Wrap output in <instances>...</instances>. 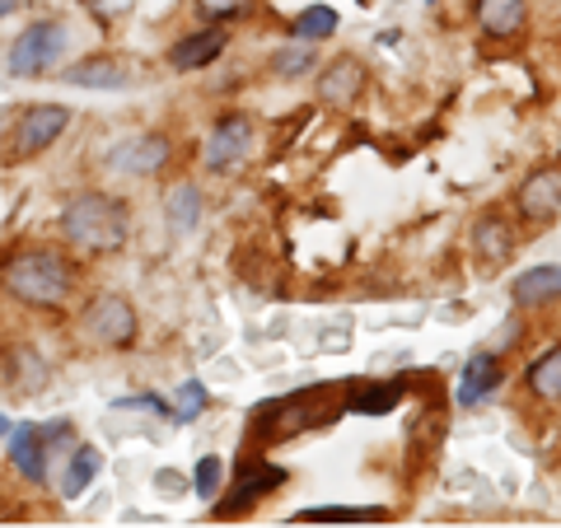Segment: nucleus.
<instances>
[{"label":"nucleus","instance_id":"obj_1","mask_svg":"<svg viewBox=\"0 0 561 528\" xmlns=\"http://www.w3.org/2000/svg\"><path fill=\"white\" fill-rule=\"evenodd\" d=\"M127 206L103 197V192H84L61 210V234L66 243L76 249H90V253H113L127 243Z\"/></svg>","mask_w":561,"mask_h":528},{"label":"nucleus","instance_id":"obj_2","mask_svg":"<svg viewBox=\"0 0 561 528\" xmlns=\"http://www.w3.org/2000/svg\"><path fill=\"white\" fill-rule=\"evenodd\" d=\"M70 262L47 253V249H28V253H14L5 262V290L14 299H24L33 309H57L66 305L70 295Z\"/></svg>","mask_w":561,"mask_h":528},{"label":"nucleus","instance_id":"obj_3","mask_svg":"<svg viewBox=\"0 0 561 528\" xmlns=\"http://www.w3.org/2000/svg\"><path fill=\"white\" fill-rule=\"evenodd\" d=\"M61 51H66V28L57 20L28 24L20 38H14V47H10V76L38 80V76H47V70L61 61Z\"/></svg>","mask_w":561,"mask_h":528},{"label":"nucleus","instance_id":"obj_4","mask_svg":"<svg viewBox=\"0 0 561 528\" xmlns=\"http://www.w3.org/2000/svg\"><path fill=\"white\" fill-rule=\"evenodd\" d=\"M70 127V108L66 103H33V108L20 117V127H14V154H43L51 140Z\"/></svg>","mask_w":561,"mask_h":528},{"label":"nucleus","instance_id":"obj_5","mask_svg":"<svg viewBox=\"0 0 561 528\" xmlns=\"http://www.w3.org/2000/svg\"><path fill=\"white\" fill-rule=\"evenodd\" d=\"M249 146H253L249 117H243V113H230V117H220L216 127H210L206 150H202V164H206L210 173H225V169H234L243 154H249Z\"/></svg>","mask_w":561,"mask_h":528},{"label":"nucleus","instance_id":"obj_6","mask_svg":"<svg viewBox=\"0 0 561 528\" xmlns=\"http://www.w3.org/2000/svg\"><path fill=\"white\" fill-rule=\"evenodd\" d=\"M234 486H239L234 496L216 501V515H239V509H253L262 496H272L276 486H286V468H276V463H267V459H243Z\"/></svg>","mask_w":561,"mask_h":528},{"label":"nucleus","instance_id":"obj_7","mask_svg":"<svg viewBox=\"0 0 561 528\" xmlns=\"http://www.w3.org/2000/svg\"><path fill=\"white\" fill-rule=\"evenodd\" d=\"M84 328H90V337L103 346H131L136 342V313H131L127 299H117V295H103L90 309Z\"/></svg>","mask_w":561,"mask_h":528},{"label":"nucleus","instance_id":"obj_8","mask_svg":"<svg viewBox=\"0 0 561 528\" xmlns=\"http://www.w3.org/2000/svg\"><path fill=\"white\" fill-rule=\"evenodd\" d=\"M519 216L534 225H548L561 216V173L557 169H538L534 179L519 187Z\"/></svg>","mask_w":561,"mask_h":528},{"label":"nucleus","instance_id":"obj_9","mask_svg":"<svg viewBox=\"0 0 561 528\" xmlns=\"http://www.w3.org/2000/svg\"><path fill=\"white\" fill-rule=\"evenodd\" d=\"M169 154H173L169 136H136V140H122V146H113L108 164L117 173H154L169 160Z\"/></svg>","mask_w":561,"mask_h":528},{"label":"nucleus","instance_id":"obj_10","mask_svg":"<svg viewBox=\"0 0 561 528\" xmlns=\"http://www.w3.org/2000/svg\"><path fill=\"white\" fill-rule=\"evenodd\" d=\"M505 369H501V356H491V351H478V356H468L463 365V379H459V408H478L482 398H491L501 389Z\"/></svg>","mask_w":561,"mask_h":528},{"label":"nucleus","instance_id":"obj_11","mask_svg":"<svg viewBox=\"0 0 561 528\" xmlns=\"http://www.w3.org/2000/svg\"><path fill=\"white\" fill-rule=\"evenodd\" d=\"M5 439H10L14 468H20L28 482H47V439H43V426L24 421V426H14Z\"/></svg>","mask_w":561,"mask_h":528},{"label":"nucleus","instance_id":"obj_12","mask_svg":"<svg viewBox=\"0 0 561 528\" xmlns=\"http://www.w3.org/2000/svg\"><path fill=\"white\" fill-rule=\"evenodd\" d=\"M511 299L524 309H538V305H557L561 299V267H552V262H542V267H529L515 276L511 286Z\"/></svg>","mask_w":561,"mask_h":528},{"label":"nucleus","instance_id":"obj_13","mask_svg":"<svg viewBox=\"0 0 561 528\" xmlns=\"http://www.w3.org/2000/svg\"><path fill=\"white\" fill-rule=\"evenodd\" d=\"M225 51V33L220 28H197V33H187V38H179L169 47V66L173 70H202L210 66Z\"/></svg>","mask_w":561,"mask_h":528},{"label":"nucleus","instance_id":"obj_14","mask_svg":"<svg viewBox=\"0 0 561 528\" xmlns=\"http://www.w3.org/2000/svg\"><path fill=\"white\" fill-rule=\"evenodd\" d=\"M472 249H478V257L486 262V267H501V262L515 253L511 220H501V216H482V220H478V230H472Z\"/></svg>","mask_w":561,"mask_h":528},{"label":"nucleus","instance_id":"obj_15","mask_svg":"<svg viewBox=\"0 0 561 528\" xmlns=\"http://www.w3.org/2000/svg\"><path fill=\"white\" fill-rule=\"evenodd\" d=\"M524 0H478V24L491 33V38H515L524 28Z\"/></svg>","mask_w":561,"mask_h":528},{"label":"nucleus","instance_id":"obj_16","mask_svg":"<svg viewBox=\"0 0 561 528\" xmlns=\"http://www.w3.org/2000/svg\"><path fill=\"white\" fill-rule=\"evenodd\" d=\"M360 76H365V70L351 61V57L332 61L328 76H319V99H323V103H351V99L360 94V84H365Z\"/></svg>","mask_w":561,"mask_h":528},{"label":"nucleus","instance_id":"obj_17","mask_svg":"<svg viewBox=\"0 0 561 528\" xmlns=\"http://www.w3.org/2000/svg\"><path fill=\"white\" fill-rule=\"evenodd\" d=\"M66 84H80V90H127V70H122L117 61H80V66H70Z\"/></svg>","mask_w":561,"mask_h":528},{"label":"nucleus","instance_id":"obj_18","mask_svg":"<svg viewBox=\"0 0 561 528\" xmlns=\"http://www.w3.org/2000/svg\"><path fill=\"white\" fill-rule=\"evenodd\" d=\"M164 216H169V225L179 234H192L202 225V187H192V183H179L164 197Z\"/></svg>","mask_w":561,"mask_h":528},{"label":"nucleus","instance_id":"obj_19","mask_svg":"<svg viewBox=\"0 0 561 528\" xmlns=\"http://www.w3.org/2000/svg\"><path fill=\"white\" fill-rule=\"evenodd\" d=\"M389 509L383 505H313V509H300V524H379Z\"/></svg>","mask_w":561,"mask_h":528},{"label":"nucleus","instance_id":"obj_20","mask_svg":"<svg viewBox=\"0 0 561 528\" xmlns=\"http://www.w3.org/2000/svg\"><path fill=\"white\" fill-rule=\"evenodd\" d=\"M529 393L542 398V402H561V346L542 351V356L529 365Z\"/></svg>","mask_w":561,"mask_h":528},{"label":"nucleus","instance_id":"obj_21","mask_svg":"<svg viewBox=\"0 0 561 528\" xmlns=\"http://www.w3.org/2000/svg\"><path fill=\"white\" fill-rule=\"evenodd\" d=\"M99 468H103V454L80 445L76 459H70V468H66V478H61V496H66V501H80L84 491H90V482L99 478Z\"/></svg>","mask_w":561,"mask_h":528},{"label":"nucleus","instance_id":"obj_22","mask_svg":"<svg viewBox=\"0 0 561 528\" xmlns=\"http://www.w3.org/2000/svg\"><path fill=\"white\" fill-rule=\"evenodd\" d=\"M398 402H402V379H393V383H370V389H360L356 398L346 402V412H356V416H389Z\"/></svg>","mask_w":561,"mask_h":528},{"label":"nucleus","instance_id":"obj_23","mask_svg":"<svg viewBox=\"0 0 561 528\" xmlns=\"http://www.w3.org/2000/svg\"><path fill=\"white\" fill-rule=\"evenodd\" d=\"M332 33H337V10H328V5H309L290 24L295 43H319V38H332Z\"/></svg>","mask_w":561,"mask_h":528},{"label":"nucleus","instance_id":"obj_24","mask_svg":"<svg viewBox=\"0 0 561 528\" xmlns=\"http://www.w3.org/2000/svg\"><path fill=\"white\" fill-rule=\"evenodd\" d=\"M313 66H319V57H313V43L280 47V51H276V61H272V70H276L280 80H300V76H309Z\"/></svg>","mask_w":561,"mask_h":528},{"label":"nucleus","instance_id":"obj_25","mask_svg":"<svg viewBox=\"0 0 561 528\" xmlns=\"http://www.w3.org/2000/svg\"><path fill=\"white\" fill-rule=\"evenodd\" d=\"M206 412V383L202 379H187L179 389V408H173V421L179 426H187V421H197Z\"/></svg>","mask_w":561,"mask_h":528},{"label":"nucleus","instance_id":"obj_26","mask_svg":"<svg viewBox=\"0 0 561 528\" xmlns=\"http://www.w3.org/2000/svg\"><path fill=\"white\" fill-rule=\"evenodd\" d=\"M220 478H225V463L216 459V454H206V459L197 463V478H192V491H197L202 501H220Z\"/></svg>","mask_w":561,"mask_h":528},{"label":"nucleus","instance_id":"obj_27","mask_svg":"<svg viewBox=\"0 0 561 528\" xmlns=\"http://www.w3.org/2000/svg\"><path fill=\"white\" fill-rule=\"evenodd\" d=\"M202 10L210 20H234V14L249 10V0H202Z\"/></svg>","mask_w":561,"mask_h":528},{"label":"nucleus","instance_id":"obj_28","mask_svg":"<svg viewBox=\"0 0 561 528\" xmlns=\"http://www.w3.org/2000/svg\"><path fill=\"white\" fill-rule=\"evenodd\" d=\"M154 486H160L164 496H179V491H183V478H179V472H160V478H154Z\"/></svg>","mask_w":561,"mask_h":528},{"label":"nucleus","instance_id":"obj_29","mask_svg":"<svg viewBox=\"0 0 561 528\" xmlns=\"http://www.w3.org/2000/svg\"><path fill=\"white\" fill-rule=\"evenodd\" d=\"M14 10V0H0V20H5V14Z\"/></svg>","mask_w":561,"mask_h":528},{"label":"nucleus","instance_id":"obj_30","mask_svg":"<svg viewBox=\"0 0 561 528\" xmlns=\"http://www.w3.org/2000/svg\"><path fill=\"white\" fill-rule=\"evenodd\" d=\"M5 435H10V421H5V416H0V439H5Z\"/></svg>","mask_w":561,"mask_h":528},{"label":"nucleus","instance_id":"obj_31","mask_svg":"<svg viewBox=\"0 0 561 528\" xmlns=\"http://www.w3.org/2000/svg\"><path fill=\"white\" fill-rule=\"evenodd\" d=\"M360 5H370V0H360Z\"/></svg>","mask_w":561,"mask_h":528}]
</instances>
